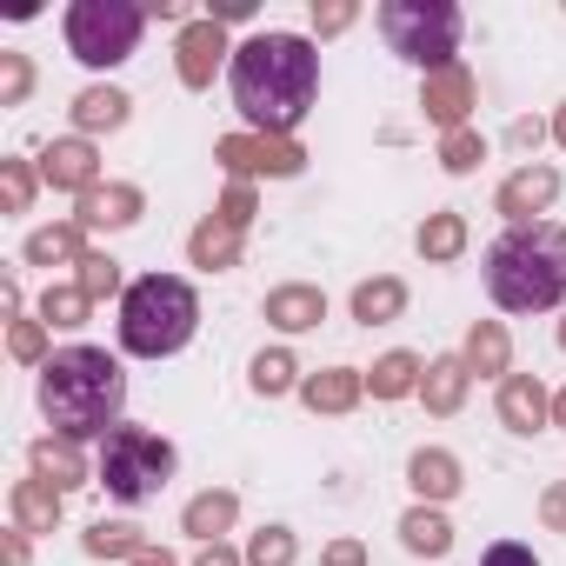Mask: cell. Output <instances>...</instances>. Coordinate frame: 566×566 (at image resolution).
Here are the masks:
<instances>
[{"mask_svg": "<svg viewBox=\"0 0 566 566\" xmlns=\"http://www.w3.org/2000/svg\"><path fill=\"white\" fill-rule=\"evenodd\" d=\"M227 87H233V107L247 114L253 134H294L321 94V54L307 34H253L233 48L227 61Z\"/></svg>", "mask_w": 566, "mask_h": 566, "instance_id": "obj_1", "label": "cell"}, {"mask_svg": "<svg viewBox=\"0 0 566 566\" xmlns=\"http://www.w3.org/2000/svg\"><path fill=\"white\" fill-rule=\"evenodd\" d=\"M127 407V374L107 347H61L41 367V413L61 440H107Z\"/></svg>", "mask_w": 566, "mask_h": 566, "instance_id": "obj_2", "label": "cell"}, {"mask_svg": "<svg viewBox=\"0 0 566 566\" xmlns=\"http://www.w3.org/2000/svg\"><path fill=\"white\" fill-rule=\"evenodd\" d=\"M486 294L500 314H546L566 301V227H506L486 247Z\"/></svg>", "mask_w": 566, "mask_h": 566, "instance_id": "obj_3", "label": "cell"}, {"mask_svg": "<svg viewBox=\"0 0 566 566\" xmlns=\"http://www.w3.org/2000/svg\"><path fill=\"white\" fill-rule=\"evenodd\" d=\"M200 334V294L180 273H147L120 294V347L134 360H167Z\"/></svg>", "mask_w": 566, "mask_h": 566, "instance_id": "obj_4", "label": "cell"}, {"mask_svg": "<svg viewBox=\"0 0 566 566\" xmlns=\"http://www.w3.org/2000/svg\"><path fill=\"white\" fill-rule=\"evenodd\" d=\"M380 34H387V48L407 67L440 74V67H460L453 54H460L467 21H460L453 0H387V8H380Z\"/></svg>", "mask_w": 566, "mask_h": 566, "instance_id": "obj_5", "label": "cell"}, {"mask_svg": "<svg viewBox=\"0 0 566 566\" xmlns=\"http://www.w3.org/2000/svg\"><path fill=\"white\" fill-rule=\"evenodd\" d=\"M174 467H180L174 440H160V433L120 420V427L101 440V467H94V480H101L120 506H140V500H154V493L174 480Z\"/></svg>", "mask_w": 566, "mask_h": 566, "instance_id": "obj_6", "label": "cell"}, {"mask_svg": "<svg viewBox=\"0 0 566 566\" xmlns=\"http://www.w3.org/2000/svg\"><path fill=\"white\" fill-rule=\"evenodd\" d=\"M140 28H147V8H134V0H74L67 8V54L81 67H120V61H134Z\"/></svg>", "mask_w": 566, "mask_h": 566, "instance_id": "obj_7", "label": "cell"}, {"mask_svg": "<svg viewBox=\"0 0 566 566\" xmlns=\"http://www.w3.org/2000/svg\"><path fill=\"white\" fill-rule=\"evenodd\" d=\"M220 61H233V48H227V28L213 21V14H200V21H187L180 28V48H174V67H180V87H213V74H220Z\"/></svg>", "mask_w": 566, "mask_h": 566, "instance_id": "obj_8", "label": "cell"}, {"mask_svg": "<svg viewBox=\"0 0 566 566\" xmlns=\"http://www.w3.org/2000/svg\"><path fill=\"white\" fill-rule=\"evenodd\" d=\"M559 200V167H520V174H506L500 180V193H493V207L513 220V227H533V213H546Z\"/></svg>", "mask_w": 566, "mask_h": 566, "instance_id": "obj_9", "label": "cell"}, {"mask_svg": "<svg viewBox=\"0 0 566 566\" xmlns=\"http://www.w3.org/2000/svg\"><path fill=\"white\" fill-rule=\"evenodd\" d=\"M41 180L48 187H61V193H87V187H101V154H94V140H48L41 147Z\"/></svg>", "mask_w": 566, "mask_h": 566, "instance_id": "obj_10", "label": "cell"}, {"mask_svg": "<svg viewBox=\"0 0 566 566\" xmlns=\"http://www.w3.org/2000/svg\"><path fill=\"white\" fill-rule=\"evenodd\" d=\"M140 207H147V193H140V187L107 180V187H87V193H81L74 220H81L87 233H120V227H134V220H140Z\"/></svg>", "mask_w": 566, "mask_h": 566, "instance_id": "obj_11", "label": "cell"}, {"mask_svg": "<svg viewBox=\"0 0 566 566\" xmlns=\"http://www.w3.org/2000/svg\"><path fill=\"white\" fill-rule=\"evenodd\" d=\"M500 427H506V433H539V427H553V400H546V387H539L533 374H506V380H500Z\"/></svg>", "mask_w": 566, "mask_h": 566, "instance_id": "obj_12", "label": "cell"}, {"mask_svg": "<svg viewBox=\"0 0 566 566\" xmlns=\"http://www.w3.org/2000/svg\"><path fill=\"white\" fill-rule=\"evenodd\" d=\"M420 107H427V120H440L447 134L467 127V114H473V74H467V67H440V74H427Z\"/></svg>", "mask_w": 566, "mask_h": 566, "instance_id": "obj_13", "label": "cell"}, {"mask_svg": "<svg viewBox=\"0 0 566 566\" xmlns=\"http://www.w3.org/2000/svg\"><path fill=\"white\" fill-rule=\"evenodd\" d=\"M460 460L447 453V447H420L413 460H407V486L420 493V506H447L453 493H460Z\"/></svg>", "mask_w": 566, "mask_h": 566, "instance_id": "obj_14", "label": "cell"}, {"mask_svg": "<svg viewBox=\"0 0 566 566\" xmlns=\"http://www.w3.org/2000/svg\"><path fill=\"white\" fill-rule=\"evenodd\" d=\"M260 314H266V327H280V334H307V327L327 321V294H321V287H301V280H294V287H273Z\"/></svg>", "mask_w": 566, "mask_h": 566, "instance_id": "obj_15", "label": "cell"}, {"mask_svg": "<svg viewBox=\"0 0 566 566\" xmlns=\"http://www.w3.org/2000/svg\"><path fill=\"white\" fill-rule=\"evenodd\" d=\"M28 460H34V480H48V486H61V493H74V486H87V480H94V473H87V460H81V447H74V440H61V433L34 440V447H28Z\"/></svg>", "mask_w": 566, "mask_h": 566, "instance_id": "obj_16", "label": "cell"}, {"mask_svg": "<svg viewBox=\"0 0 566 566\" xmlns=\"http://www.w3.org/2000/svg\"><path fill=\"white\" fill-rule=\"evenodd\" d=\"M360 394H367V374H354V367H327V374H307L301 380V400L314 413H354Z\"/></svg>", "mask_w": 566, "mask_h": 566, "instance_id": "obj_17", "label": "cell"}, {"mask_svg": "<svg viewBox=\"0 0 566 566\" xmlns=\"http://www.w3.org/2000/svg\"><path fill=\"white\" fill-rule=\"evenodd\" d=\"M240 520V493H227V486H213V493H193L187 500V513H180V533H193L200 546H220V533Z\"/></svg>", "mask_w": 566, "mask_h": 566, "instance_id": "obj_18", "label": "cell"}, {"mask_svg": "<svg viewBox=\"0 0 566 566\" xmlns=\"http://www.w3.org/2000/svg\"><path fill=\"white\" fill-rule=\"evenodd\" d=\"M74 127H81V140L87 134H120L127 127V114H134V101L120 94V87H87V94H74Z\"/></svg>", "mask_w": 566, "mask_h": 566, "instance_id": "obj_19", "label": "cell"}, {"mask_svg": "<svg viewBox=\"0 0 566 566\" xmlns=\"http://www.w3.org/2000/svg\"><path fill=\"white\" fill-rule=\"evenodd\" d=\"M467 360L460 354H440V360H427V374H420V400H427V413H460V400H467Z\"/></svg>", "mask_w": 566, "mask_h": 566, "instance_id": "obj_20", "label": "cell"}, {"mask_svg": "<svg viewBox=\"0 0 566 566\" xmlns=\"http://www.w3.org/2000/svg\"><path fill=\"white\" fill-rule=\"evenodd\" d=\"M400 314H407V280L380 273V280H360V287H354V321L360 327H387Z\"/></svg>", "mask_w": 566, "mask_h": 566, "instance_id": "obj_21", "label": "cell"}, {"mask_svg": "<svg viewBox=\"0 0 566 566\" xmlns=\"http://www.w3.org/2000/svg\"><path fill=\"white\" fill-rule=\"evenodd\" d=\"M14 526L21 533H54L61 526V486H48V480H14Z\"/></svg>", "mask_w": 566, "mask_h": 566, "instance_id": "obj_22", "label": "cell"}, {"mask_svg": "<svg viewBox=\"0 0 566 566\" xmlns=\"http://www.w3.org/2000/svg\"><path fill=\"white\" fill-rule=\"evenodd\" d=\"M187 260H193V266H207V273L233 266V260H240V227H227L220 213H213V220H200V227L187 233Z\"/></svg>", "mask_w": 566, "mask_h": 566, "instance_id": "obj_23", "label": "cell"}, {"mask_svg": "<svg viewBox=\"0 0 566 566\" xmlns=\"http://www.w3.org/2000/svg\"><path fill=\"white\" fill-rule=\"evenodd\" d=\"M460 360H467V374H513V340H506V327L500 321H480L473 334H467V347H460Z\"/></svg>", "mask_w": 566, "mask_h": 566, "instance_id": "obj_24", "label": "cell"}, {"mask_svg": "<svg viewBox=\"0 0 566 566\" xmlns=\"http://www.w3.org/2000/svg\"><path fill=\"white\" fill-rule=\"evenodd\" d=\"M400 546L420 553V559H447V553H453V526H447V513H440V506H413V513L400 520Z\"/></svg>", "mask_w": 566, "mask_h": 566, "instance_id": "obj_25", "label": "cell"}, {"mask_svg": "<svg viewBox=\"0 0 566 566\" xmlns=\"http://www.w3.org/2000/svg\"><path fill=\"white\" fill-rule=\"evenodd\" d=\"M420 354H407V347H394V354H380L374 360V374H367V387H374V400H407V394H420Z\"/></svg>", "mask_w": 566, "mask_h": 566, "instance_id": "obj_26", "label": "cell"}, {"mask_svg": "<svg viewBox=\"0 0 566 566\" xmlns=\"http://www.w3.org/2000/svg\"><path fill=\"white\" fill-rule=\"evenodd\" d=\"M413 247H420V260L447 266V260H460V253H467V220H460V213H427V220H420V233H413Z\"/></svg>", "mask_w": 566, "mask_h": 566, "instance_id": "obj_27", "label": "cell"}, {"mask_svg": "<svg viewBox=\"0 0 566 566\" xmlns=\"http://www.w3.org/2000/svg\"><path fill=\"white\" fill-rule=\"evenodd\" d=\"M81 220H61V227H41V233H28V266H61V260H87V247H81Z\"/></svg>", "mask_w": 566, "mask_h": 566, "instance_id": "obj_28", "label": "cell"}, {"mask_svg": "<svg viewBox=\"0 0 566 566\" xmlns=\"http://www.w3.org/2000/svg\"><path fill=\"white\" fill-rule=\"evenodd\" d=\"M81 546H87V559H140L147 553V539H140L134 520H94L81 533Z\"/></svg>", "mask_w": 566, "mask_h": 566, "instance_id": "obj_29", "label": "cell"}, {"mask_svg": "<svg viewBox=\"0 0 566 566\" xmlns=\"http://www.w3.org/2000/svg\"><path fill=\"white\" fill-rule=\"evenodd\" d=\"M247 380H253V394H260V400H280L287 387H301V367H294V354H287V347H273V354H253Z\"/></svg>", "mask_w": 566, "mask_h": 566, "instance_id": "obj_30", "label": "cell"}, {"mask_svg": "<svg viewBox=\"0 0 566 566\" xmlns=\"http://www.w3.org/2000/svg\"><path fill=\"white\" fill-rule=\"evenodd\" d=\"M307 167V147L294 134H260V174L266 180H294Z\"/></svg>", "mask_w": 566, "mask_h": 566, "instance_id": "obj_31", "label": "cell"}, {"mask_svg": "<svg viewBox=\"0 0 566 566\" xmlns=\"http://www.w3.org/2000/svg\"><path fill=\"white\" fill-rule=\"evenodd\" d=\"M294 553H301V546H294V526H260L240 559H247V566H294Z\"/></svg>", "mask_w": 566, "mask_h": 566, "instance_id": "obj_32", "label": "cell"}, {"mask_svg": "<svg viewBox=\"0 0 566 566\" xmlns=\"http://www.w3.org/2000/svg\"><path fill=\"white\" fill-rule=\"evenodd\" d=\"M480 160H486L480 127H453V134H440V167H447V174H473Z\"/></svg>", "mask_w": 566, "mask_h": 566, "instance_id": "obj_33", "label": "cell"}, {"mask_svg": "<svg viewBox=\"0 0 566 566\" xmlns=\"http://www.w3.org/2000/svg\"><path fill=\"white\" fill-rule=\"evenodd\" d=\"M34 94V61L21 48H0V107H21Z\"/></svg>", "mask_w": 566, "mask_h": 566, "instance_id": "obj_34", "label": "cell"}, {"mask_svg": "<svg viewBox=\"0 0 566 566\" xmlns=\"http://www.w3.org/2000/svg\"><path fill=\"white\" fill-rule=\"evenodd\" d=\"M34 180H41V167L0 160V207H8V213H28V207H34Z\"/></svg>", "mask_w": 566, "mask_h": 566, "instance_id": "obj_35", "label": "cell"}, {"mask_svg": "<svg viewBox=\"0 0 566 566\" xmlns=\"http://www.w3.org/2000/svg\"><path fill=\"white\" fill-rule=\"evenodd\" d=\"M74 287H81L87 301L120 294V260H114V253H87V260H81V273H74Z\"/></svg>", "mask_w": 566, "mask_h": 566, "instance_id": "obj_36", "label": "cell"}, {"mask_svg": "<svg viewBox=\"0 0 566 566\" xmlns=\"http://www.w3.org/2000/svg\"><path fill=\"white\" fill-rule=\"evenodd\" d=\"M87 307H94V301H87L81 287H48V294H41V327H81Z\"/></svg>", "mask_w": 566, "mask_h": 566, "instance_id": "obj_37", "label": "cell"}, {"mask_svg": "<svg viewBox=\"0 0 566 566\" xmlns=\"http://www.w3.org/2000/svg\"><path fill=\"white\" fill-rule=\"evenodd\" d=\"M8 354L28 360V367H48V360H54V354H48V327H41V321H14V327H8Z\"/></svg>", "mask_w": 566, "mask_h": 566, "instance_id": "obj_38", "label": "cell"}, {"mask_svg": "<svg viewBox=\"0 0 566 566\" xmlns=\"http://www.w3.org/2000/svg\"><path fill=\"white\" fill-rule=\"evenodd\" d=\"M220 220L247 233V220H253V187H247V180H233V187L220 193Z\"/></svg>", "mask_w": 566, "mask_h": 566, "instance_id": "obj_39", "label": "cell"}, {"mask_svg": "<svg viewBox=\"0 0 566 566\" xmlns=\"http://www.w3.org/2000/svg\"><path fill=\"white\" fill-rule=\"evenodd\" d=\"M360 14L347 8V0H327V8H321V0H314V34H347Z\"/></svg>", "mask_w": 566, "mask_h": 566, "instance_id": "obj_40", "label": "cell"}, {"mask_svg": "<svg viewBox=\"0 0 566 566\" xmlns=\"http://www.w3.org/2000/svg\"><path fill=\"white\" fill-rule=\"evenodd\" d=\"M480 566H539V559H533V546H520V539H493Z\"/></svg>", "mask_w": 566, "mask_h": 566, "instance_id": "obj_41", "label": "cell"}, {"mask_svg": "<svg viewBox=\"0 0 566 566\" xmlns=\"http://www.w3.org/2000/svg\"><path fill=\"white\" fill-rule=\"evenodd\" d=\"M539 520H546V533H566V480H553L539 493Z\"/></svg>", "mask_w": 566, "mask_h": 566, "instance_id": "obj_42", "label": "cell"}, {"mask_svg": "<svg viewBox=\"0 0 566 566\" xmlns=\"http://www.w3.org/2000/svg\"><path fill=\"white\" fill-rule=\"evenodd\" d=\"M321 566H367V546H360V539H334V546L321 553Z\"/></svg>", "mask_w": 566, "mask_h": 566, "instance_id": "obj_43", "label": "cell"}, {"mask_svg": "<svg viewBox=\"0 0 566 566\" xmlns=\"http://www.w3.org/2000/svg\"><path fill=\"white\" fill-rule=\"evenodd\" d=\"M253 14V0H213V21L220 28H233V21H247Z\"/></svg>", "mask_w": 566, "mask_h": 566, "instance_id": "obj_44", "label": "cell"}, {"mask_svg": "<svg viewBox=\"0 0 566 566\" xmlns=\"http://www.w3.org/2000/svg\"><path fill=\"white\" fill-rule=\"evenodd\" d=\"M539 134H546L539 120H513V127H506V140H513L520 154H526V147H539Z\"/></svg>", "mask_w": 566, "mask_h": 566, "instance_id": "obj_45", "label": "cell"}, {"mask_svg": "<svg viewBox=\"0 0 566 566\" xmlns=\"http://www.w3.org/2000/svg\"><path fill=\"white\" fill-rule=\"evenodd\" d=\"M0 559H8V566H28V533H21V526L8 533V546H0Z\"/></svg>", "mask_w": 566, "mask_h": 566, "instance_id": "obj_46", "label": "cell"}, {"mask_svg": "<svg viewBox=\"0 0 566 566\" xmlns=\"http://www.w3.org/2000/svg\"><path fill=\"white\" fill-rule=\"evenodd\" d=\"M193 566H247V559H240V553H233V546H207V553H200V559H193Z\"/></svg>", "mask_w": 566, "mask_h": 566, "instance_id": "obj_47", "label": "cell"}, {"mask_svg": "<svg viewBox=\"0 0 566 566\" xmlns=\"http://www.w3.org/2000/svg\"><path fill=\"white\" fill-rule=\"evenodd\" d=\"M187 8H180V0H147V21H180Z\"/></svg>", "mask_w": 566, "mask_h": 566, "instance_id": "obj_48", "label": "cell"}, {"mask_svg": "<svg viewBox=\"0 0 566 566\" xmlns=\"http://www.w3.org/2000/svg\"><path fill=\"white\" fill-rule=\"evenodd\" d=\"M134 566H180V559H174V553H167V546H147V553H140V559H134Z\"/></svg>", "mask_w": 566, "mask_h": 566, "instance_id": "obj_49", "label": "cell"}, {"mask_svg": "<svg viewBox=\"0 0 566 566\" xmlns=\"http://www.w3.org/2000/svg\"><path fill=\"white\" fill-rule=\"evenodd\" d=\"M553 427H566V387L553 394Z\"/></svg>", "mask_w": 566, "mask_h": 566, "instance_id": "obj_50", "label": "cell"}, {"mask_svg": "<svg viewBox=\"0 0 566 566\" xmlns=\"http://www.w3.org/2000/svg\"><path fill=\"white\" fill-rule=\"evenodd\" d=\"M553 140L566 147V101H559V114H553Z\"/></svg>", "mask_w": 566, "mask_h": 566, "instance_id": "obj_51", "label": "cell"}, {"mask_svg": "<svg viewBox=\"0 0 566 566\" xmlns=\"http://www.w3.org/2000/svg\"><path fill=\"white\" fill-rule=\"evenodd\" d=\"M559 347H566V321H559Z\"/></svg>", "mask_w": 566, "mask_h": 566, "instance_id": "obj_52", "label": "cell"}]
</instances>
